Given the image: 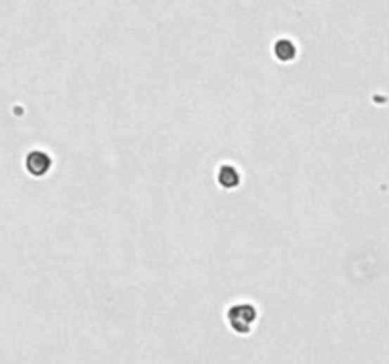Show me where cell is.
Listing matches in <instances>:
<instances>
[{
    "label": "cell",
    "mask_w": 389,
    "mask_h": 364,
    "mask_svg": "<svg viewBox=\"0 0 389 364\" xmlns=\"http://www.w3.org/2000/svg\"><path fill=\"white\" fill-rule=\"evenodd\" d=\"M25 167L32 177H44L51 169V158L42 150H32L27 154Z\"/></svg>",
    "instance_id": "cell-1"
},
{
    "label": "cell",
    "mask_w": 389,
    "mask_h": 364,
    "mask_svg": "<svg viewBox=\"0 0 389 364\" xmlns=\"http://www.w3.org/2000/svg\"><path fill=\"white\" fill-rule=\"evenodd\" d=\"M274 56H276L279 61H291V59H295L296 56L295 44L291 42V40H287V38L277 40L276 46H274Z\"/></svg>",
    "instance_id": "cell-3"
},
{
    "label": "cell",
    "mask_w": 389,
    "mask_h": 364,
    "mask_svg": "<svg viewBox=\"0 0 389 364\" xmlns=\"http://www.w3.org/2000/svg\"><path fill=\"white\" fill-rule=\"evenodd\" d=\"M217 179H219V184L222 186V188H227V190H232V188H236V186L239 184L241 177H239L238 169H236L234 165H222L219 169V175H217Z\"/></svg>",
    "instance_id": "cell-2"
}]
</instances>
